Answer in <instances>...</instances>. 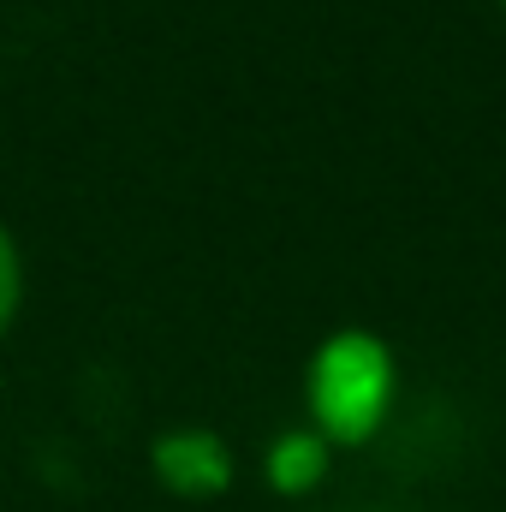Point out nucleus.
Instances as JSON below:
<instances>
[{
    "label": "nucleus",
    "instance_id": "4",
    "mask_svg": "<svg viewBox=\"0 0 506 512\" xmlns=\"http://www.w3.org/2000/svg\"><path fill=\"white\" fill-rule=\"evenodd\" d=\"M18 304H24V262H18V245H12V233L0 227V334L12 328Z\"/></svg>",
    "mask_w": 506,
    "mask_h": 512
},
{
    "label": "nucleus",
    "instance_id": "3",
    "mask_svg": "<svg viewBox=\"0 0 506 512\" xmlns=\"http://www.w3.org/2000/svg\"><path fill=\"white\" fill-rule=\"evenodd\" d=\"M328 459H334V447H328L316 429L280 435V441L268 447V483H274L280 495H310V489L328 477Z\"/></svg>",
    "mask_w": 506,
    "mask_h": 512
},
{
    "label": "nucleus",
    "instance_id": "1",
    "mask_svg": "<svg viewBox=\"0 0 506 512\" xmlns=\"http://www.w3.org/2000/svg\"><path fill=\"white\" fill-rule=\"evenodd\" d=\"M304 387H310L316 435L328 447H358L376 435L387 405H393V352L364 328L328 334L310 358Z\"/></svg>",
    "mask_w": 506,
    "mask_h": 512
},
{
    "label": "nucleus",
    "instance_id": "2",
    "mask_svg": "<svg viewBox=\"0 0 506 512\" xmlns=\"http://www.w3.org/2000/svg\"><path fill=\"white\" fill-rule=\"evenodd\" d=\"M149 465H155L161 489H173L179 501H215L233 483V453L215 429H167L149 447Z\"/></svg>",
    "mask_w": 506,
    "mask_h": 512
}]
</instances>
